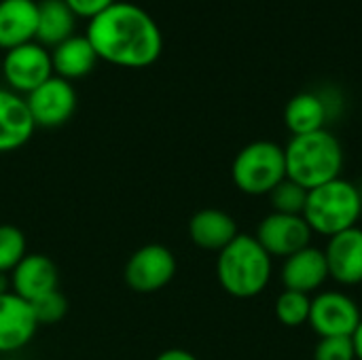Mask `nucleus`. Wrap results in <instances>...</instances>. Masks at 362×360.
<instances>
[{
    "mask_svg": "<svg viewBox=\"0 0 362 360\" xmlns=\"http://www.w3.org/2000/svg\"><path fill=\"white\" fill-rule=\"evenodd\" d=\"M85 36L102 62L129 70L153 66L163 51L159 23L148 11L125 0L89 19Z\"/></svg>",
    "mask_w": 362,
    "mask_h": 360,
    "instance_id": "nucleus-1",
    "label": "nucleus"
},
{
    "mask_svg": "<svg viewBox=\"0 0 362 360\" xmlns=\"http://www.w3.org/2000/svg\"><path fill=\"white\" fill-rule=\"evenodd\" d=\"M274 259L255 236L238 233L216 257V278L221 289L235 299L261 295L272 280Z\"/></svg>",
    "mask_w": 362,
    "mask_h": 360,
    "instance_id": "nucleus-2",
    "label": "nucleus"
},
{
    "mask_svg": "<svg viewBox=\"0 0 362 360\" xmlns=\"http://www.w3.org/2000/svg\"><path fill=\"white\" fill-rule=\"evenodd\" d=\"M284 161L286 178L312 191L341 178L344 146L329 129L293 136L284 146Z\"/></svg>",
    "mask_w": 362,
    "mask_h": 360,
    "instance_id": "nucleus-3",
    "label": "nucleus"
},
{
    "mask_svg": "<svg viewBox=\"0 0 362 360\" xmlns=\"http://www.w3.org/2000/svg\"><path fill=\"white\" fill-rule=\"evenodd\" d=\"M362 216L361 187L346 178H335L308 191L303 219L312 233L333 238L341 231L358 227Z\"/></svg>",
    "mask_w": 362,
    "mask_h": 360,
    "instance_id": "nucleus-4",
    "label": "nucleus"
},
{
    "mask_svg": "<svg viewBox=\"0 0 362 360\" xmlns=\"http://www.w3.org/2000/svg\"><path fill=\"white\" fill-rule=\"evenodd\" d=\"M284 178V146L274 140H255L246 144L231 163V180L246 195H269Z\"/></svg>",
    "mask_w": 362,
    "mask_h": 360,
    "instance_id": "nucleus-5",
    "label": "nucleus"
},
{
    "mask_svg": "<svg viewBox=\"0 0 362 360\" xmlns=\"http://www.w3.org/2000/svg\"><path fill=\"white\" fill-rule=\"evenodd\" d=\"M178 263L174 252L163 244H146L132 252L125 263V284L138 295L163 291L176 276Z\"/></svg>",
    "mask_w": 362,
    "mask_h": 360,
    "instance_id": "nucleus-6",
    "label": "nucleus"
},
{
    "mask_svg": "<svg viewBox=\"0 0 362 360\" xmlns=\"http://www.w3.org/2000/svg\"><path fill=\"white\" fill-rule=\"evenodd\" d=\"M2 76L11 91L25 98L36 87H40L47 79L53 76L51 49L32 40L11 51H4Z\"/></svg>",
    "mask_w": 362,
    "mask_h": 360,
    "instance_id": "nucleus-7",
    "label": "nucleus"
},
{
    "mask_svg": "<svg viewBox=\"0 0 362 360\" xmlns=\"http://www.w3.org/2000/svg\"><path fill=\"white\" fill-rule=\"evenodd\" d=\"M361 320V308L348 293L320 291L312 297L308 325L320 339L322 337H352Z\"/></svg>",
    "mask_w": 362,
    "mask_h": 360,
    "instance_id": "nucleus-8",
    "label": "nucleus"
},
{
    "mask_svg": "<svg viewBox=\"0 0 362 360\" xmlns=\"http://www.w3.org/2000/svg\"><path fill=\"white\" fill-rule=\"evenodd\" d=\"M76 89L70 81L51 76L32 93L25 95V104L36 127H59L68 123L76 110Z\"/></svg>",
    "mask_w": 362,
    "mask_h": 360,
    "instance_id": "nucleus-9",
    "label": "nucleus"
},
{
    "mask_svg": "<svg viewBox=\"0 0 362 360\" xmlns=\"http://www.w3.org/2000/svg\"><path fill=\"white\" fill-rule=\"evenodd\" d=\"M255 238L259 240V244L267 250L272 259L276 257L288 259L291 255L308 248L314 233L310 225L305 223L303 214L272 212L259 223Z\"/></svg>",
    "mask_w": 362,
    "mask_h": 360,
    "instance_id": "nucleus-10",
    "label": "nucleus"
},
{
    "mask_svg": "<svg viewBox=\"0 0 362 360\" xmlns=\"http://www.w3.org/2000/svg\"><path fill=\"white\" fill-rule=\"evenodd\" d=\"M38 320L28 301L13 291L0 293V354L8 356L23 350L38 331Z\"/></svg>",
    "mask_w": 362,
    "mask_h": 360,
    "instance_id": "nucleus-11",
    "label": "nucleus"
},
{
    "mask_svg": "<svg viewBox=\"0 0 362 360\" xmlns=\"http://www.w3.org/2000/svg\"><path fill=\"white\" fill-rule=\"evenodd\" d=\"M11 291L28 303L57 291L59 272L57 265L40 252H28L19 265L8 274Z\"/></svg>",
    "mask_w": 362,
    "mask_h": 360,
    "instance_id": "nucleus-12",
    "label": "nucleus"
},
{
    "mask_svg": "<svg viewBox=\"0 0 362 360\" xmlns=\"http://www.w3.org/2000/svg\"><path fill=\"white\" fill-rule=\"evenodd\" d=\"M329 276L341 286L362 284V229L352 227L329 238L325 246Z\"/></svg>",
    "mask_w": 362,
    "mask_h": 360,
    "instance_id": "nucleus-13",
    "label": "nucleus"
},
{
    "mask_svg": "<svg viewBox=\"0 0 362 360\" xmlns=\"http://www.w3.org/2000/svg\"><path fill=\"white\" fill-rule=\"evenodd\" d=\"M280 274H282V284L286 291H297L305 295L318 293L331 278L325 250L312 244L291 255L288 259H284Z\"/></svg>",
    "mask_w": 362,
    "mask_h": 360,
    "instance_id": "nucleus-14",
    "label": "nucleus"
},
{
    "mask_svg": "<svg viewBox=\"0 0 362 360\" xmlns=\"http://www.w3.org/2000/svg\"><path fill=\"white\" fill-rule=\"evenodd\" d=\"M36 123L30 115L25 98L0 87V155L19 151L34 136Z\"/></svg>",
    "mask_w": 362,
    "mask_h": 360,
    "instance_id": "nucleus-15",
    "label": "nucleus"
},
{
    "mask_svg": "<svg viewBox=\"0 0 362 360\" xmlns=\"http://www.w3.org/2000/svg\"><path fill=\"white\" fill-rule=\"evenodd\" d=\"M238 233L235 219L218 208H204L189 221V238L202 250L221 252L238 238Z\"/></svg>",
    "mask_w": 362,
    "mask_h": 360,
    "instance_id": "nucleus-16",
    "label": "nucleus"
},
{
    "mask_svg": "<svg viewBox=\"0 0 362 360\" xmlns=\"http://www.w3.org/2000/svg\"><path fill=\"white\" fill-rule=\"evenodd\" d=\"M38 2L36 0H0V49L11 51L36 40Z\"/></svg>",
    "mask_w": 362,
    "mask_h": 360,
    "instance_id": "nucleus-17",
    "label": "nucleus"
},
{
    "mask_svg": "<svg viewBox=\"0 0 362 360\" xmlns=\"http://www.w3.org/2000/svg\"><path fill=\"white\" fill-rule=\"evenodd\" d=\"M331 117V104L322 93L301 91L293 95L284 108V123L293 136H303L325 129Z\"/></svg>",
    "mask_w": 362,
    "mask_h": 360,
    "instance_id": "nucleus-18",
    "label": "nucleus"
},
{
    "mask_svg": "<svg viewBox=\"0 0 362 360\" xmlns=\"http://www.w3.org/2000/svg\"><path fill=\"white\" fill-rule=\"evenodd\" d=\"M51 62H53V74L72 83L85 79L95 68L100 57L91 47V42L87 40V36L74 34L51 49Z\"/></svg>",
    "mask_w": 362,
    "mask_h": 360,
    "instance_id": "nucleus-19",
    "label": "nucleus"
},
{
    "mask_svg": "<svg viewBox=\"0 0 362 360\" xmlns=\"http://www.w3.org/2000/svg\"><path fill=\"white\" fill-rule=\"evenodd\" d=\"M76 15L68 8L64 0H40L38 2V25L36 42L47 49L57 47L59 42L74 36Z\"/></svg>",
    "mask_w": 362,
    "mask_h": 360,
    "instance_id": "nucleus-20",
    "label": "nucleus"
},
{
    "mask_svg": "<svg viewBox=\"0 0 362 360\" xmlns=\"http://www.w3.org/2000/svg\"><path fill=\"white\" fill-rule=\"evenodd\" d=\"M310 308L312 295L284 289V293H280V297L276 299V318L288 329L303 327L310 320Z\"/></svg>",
    "mask_w": 362,
    "mask_h": 360,
    "instance_id": "nucleus-21",
    "label": "nucleus"
},
{
    "mask_svg": "<svg viewBox=\"0 0 362 360\" xmlns=\"http://www.w3.org/2000/svg\"><path fill=\"white\" fill-rule=\"evenodd\" d=\"M28 255V242L19 227L0 225V276H8Z\"/></svg>",
    "mask_w": 362,
    "mask_h": 360,
    "instance_id": "nucleus-22",
    "label": "nucleus"
},
{
    "mask_svg": "<svg viewBox=\"0 0 362 360\" xmlns=\"http://www.w3.org/2000/svg\"><path fill=\"white\" fill-rule=\"evenodd\" d=\"M274 212H282V214H303L305 208V199H308V189H303L301 185L284 178L272 193H269Z\"/></svg>",
    "mask_w": 362,
    "mask_h": 360,
    "instance_id": "nucleus-23",
    "label": "nucleus"
},
{
    "mask_svg": "<svg viewBox=\"0 0 362 360\" xmlns=\"http://www.w3.org/2000/svg\"><path fill=\"white\" fill-rule=\"evenodd\" d=\"M32 310H34V316L38 320V325H57L66 318L68 314V301L66 297L57 291L36 299L34 303H30Z\"/></svg>",
    "mask_w": 362,
    "mask_h": 360,
    "instance_id": "nucleus-24",
    "label": "nucleus"
},
{
    "mask_svg": "<svg viewBox=\"0 0 362 360\" xmlns=\"http://www.w3.org/2000/svg\"><path fill=\"white\" fill-rule=\"evenodd\" d=\"M314 360H356L352 337H322L314 348Z\"/></svg>",
    "mask_w": 362,
    "mask_h": 360,
    "instance_id": "nucleus-25",
    "label": "nucleus"
},
{
    "mask_svg": "<svg viewBox=\"0 0 362 360\" xmlns=\"http://www.w3.org/2000/svg\"><path fill=\"white\" fill-rule=\"evenodd\" d=\"M68 4V8L81 17V19H93L95 15H100L102 11H106L110 4H115L117 0H64Z\"/></svg>",
    "mask_w": 362,
    "mask_h": 360,
    "instance_id": "nucleus-26",
    "label": "nucleus"
},
{
    "mask_svg": "<svg viewBox=\"0 0 362 360\" xmlns=\"http://www.w3.org/2000/svg\"><path fill=\"white\" fill-rule=\"evenodd\" d=\"M155 360H199L195 354L182 350V348H170V350H163Z\"/></svg>",
    "mask_w": 362,
    "mask_h": 360,
    "instance_id": "nucleus-27",
    "label": "nucleus"
},
{
    "mask_svg": "<svg viewBox=\"0 0 362 360\" xmlns=\"http://www.w3.org/2000/svg\"><path fill=\"white\" fill-rule=\"evenodd\" d=\"M352 344H354V352H356V360H362V320L356 327L354 335H352Z\"/></svg>",
    "mask_w": 362,
    "mask_h": 360,
    "instance_id": "nucleus-28",
    "label": "nucleus"
},
{
    "mask_svg": "<svg viewBox=\"0 0 362 360\" xmlns=\"http://www.w3.org/2000/svg\"><path fill=\"white\" fill-rule=\"evenodd\" d=\"M0 360H21V359H13V356H6V359H0Z\"/></svg>",
    "mask_w": 362,
    "mask_h": 360,
    "instance_id": "nucleus-29",
    "label": "nucleus"
}]
</instances>
